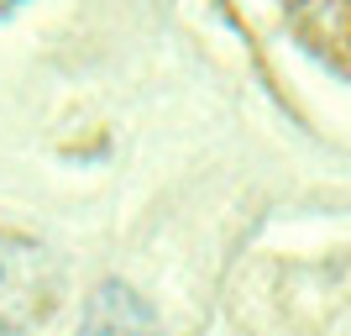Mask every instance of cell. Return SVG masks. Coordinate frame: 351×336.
Instances as JSON below:
<instances>
[{"instance_id":"2","label":"cell","mask_w":351,"mask_h":336,"mask_svg":"<svg viewBox=\"0 0 351 336\" xmlns=\"http://www.w3.org/2000/svg\"><path fill=\"white\" fill-rule=\"evenodd\" d=\"M73 336H162V321L126 278H105L89 289Z\"/></svg>"},{"instance_id":"1","label":"cell","mask_w":351,"mask_h":336,"mask_svg":"<svg viewBox=\"0 0 351 336\" xmlns=\"http://www.w3.org/2000/svg\"><path fill=\"white\" fill-rule=\"evenodd\" d=\"M69 268L43 236L0 226V336H32L58 315Z\"/></svg>"},{"instance_id":"3","label":"cell","mask_w":351,"mask_h":336,"mask_svg":"<svg viewBox=\"0 0 351 336\" xmlns=\"http://www.w3.org/2000/svg\"><path fill=\"white\" fill-rule=\"evenodd\" d=\"M0 5H16V0H0Z\"/></svg>"}]
</instances>
